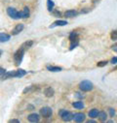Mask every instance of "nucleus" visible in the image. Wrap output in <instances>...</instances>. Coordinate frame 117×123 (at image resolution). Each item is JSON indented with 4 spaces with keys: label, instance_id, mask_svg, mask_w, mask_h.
<instances>
[{
    "label": "nucleus",
    "instance_id": "obj_1",
    "mask_svg": "<svg viewBox=\"0 0 117 123\" xmlns=\"http://www.w3.org/2000/svg\"><path fill=\"white\" fill-rule=\"evenodd\" d=\"M25 74H26L25 71L20 69V70H17V71L6 72L3 76H1V79H2V80H7V79H10V78H22V77H23Z\"/></svg>",
    "mask_w": 117,
    "mask_h": 123
},
{
    "label": "nucleus",
    "instance_id": "obj_2",
    "mask_svg": "<svg viewBox=\"0 0 117 123\" xmlns=\"http://www.w3.org/2000/svg\"><path fill=\"white\" fill-rule=\"evenodd\" d=\"M94 85L93 83L90 81V80H82L80 83H79V88L82 90V91H91L93 89Z\"/></svg>",
    "mask_w": 117,
    "mask_h": 123
},
{
    "label": "nucleus",
    "instance_id": "obj_3",
    "mask_svg": "<svg viewBox=\"0 0 117 123\" xmlns=\"http://www.w3.org/2000/svg\"><path fill=\"white\" fill-rule=\"evenodd\" d=\"M24 49H22V47L15 52V54H14V60H15V62H16V64L17 65H19L20 63H21V61H22V57H23V54H24Z\"/></svg>",
    "mask_w": 117,
    "mask_h": 123
},
{
    "label": "nucleus",
    "instance_id": "obj_4",
    "mask_svg": "<svg viewBox=\"0 0 117 123\" xmlns=\"http://www.w3.org/2000/svg\"><path fill=\"white\" fill-rule=\"evenodd\" d=\"M60 115H61V117H62V119H63L64 121H70V120L73 119V115H74V114H72L71 112L66 111H65V110H62V111H60Z\"/></svg>",
    "mask_w": 117,
    "mask_h": 123
},
{
    "label": "nucleus",
    "instance_id": "obj_5",
    "mask_svg": "<svg viewBox=\"0 0 117 123\" xmlns=\"http://www.w3.org/2000/svg\"><path fill=\"white\" fill-rule=\"evenodd\" d=\"M40 114H41L43 117H45V118H49V117L53 114V111H52V109L49 108V107H43V108L40 110Z\"/></svg>",
    "mask_w": 117,
    "mask_h": 123
},
{
    "label": "nucleus",
    "instance_id": "obj_6",
    "mask_svg": "<svg viewBox=\"0 0 117 123\" xmlns=\"http://www.w3.org/2000/svg\"><path fill=\"white\" fill-rule=\"evenodd\" d=\"M7 14L9 15V17H11V18H14V19H19V18H20V13H19L16 9H14V8L9 7V8L7 9Z\"/></svg>",
    "mask_w": 117,
    "mask_h": 123
},
{
    "label": "nucleus",
    "instance_id": "obj_7",
    "mask_svg": "<svg viewBox=\"0 0 117 123\" xmlns=\"http://www.w3.org/2000/svg\"><path fill=\"white\" fill-rule=\"evenodd\" d=\"M23 24L22 23H20V24H17L16 27L12 30V35H18L20 32L22 31V29H23Z\"/></svg>",
    "mask_w": 117,
    "mask_h": 123
},
{
    "label": "nucleus",
    "instance_id": "obj_8",
    "mask_svg": "<svg viewBox=\"0 0 117 123\" xmlns=\"http://www.w3.org/2000/svg\"><path fill=\"white\" fill-rule=\"evenodd\" d=\"M73 119L76 121V122H82L85 120V114L82 113V112H77L73 115Z\"/></svg>",
    "mask_w": 117,
    "mask_h": 123
},
{
    "label": "nucleus",
    "instance_id": "obj_9",
    "mask_svg": "<svg viewBox=\"0 0 117 123\" xmlns=\"http://www.w3.org/2000/svg\"><path fill=\"white\" fill-rule=\"evenodd\" d=\"M27 119L30 122H38L40 120V117H39V114L37 113H31L27 116Z\"/></svg>",
    "mask_w": 117,
    "mask_h": 123
},
{
    "label": "nucleus",
    "instance_id": "obj_10",
    "mask_svg": "<svg viewBox=\"0 0 117 123\" xmlns=\"http://www.w3.org/2000/svg\"><path fill=\"white\" fill-rule=\"evenodd\" d=\"M29 17V9L27 7H24L22 12H20V18H26Z\"/></svg>",
    "mask_w": 117,
    "mask_h": 123
},
{
    "label": "nucleus",
    "instance_id": "obj_11",
    "mask_svg": "<svg viewBox=\"0 0 117 123\" xmlns=\"http://www.w3.org/2000/svg\"><path fill=\"white\" fill-rule=\"evenodd\" d=\"M10 38H11V36L6 33H0V43L8 42L10 40Z\"/></svg>",
    "mask_w": 117,
    "mask_h": 123
},
{
    "label": "nucleus",
    "instance_id": "obj_12",
    "mask_svg": "<svg viewBox=\"0 0 117 123\" xmlns=\"http://www.w3.org/2000/svg\"><path fill=\"white\" fill-rule=\"evenodd\" d=\"M44 94L46 97H52L54 95V89L52 87H47L44 90Z\"/></svg>",
    "mask_w": 117,
    "mask_h": 123
},
{
    "label": "nucleus",
    "instance_id": "obj_13",
    "mask_svg": "<svg viewBox=\"0 0 117 123\" xmlns=\"http://www.w3.org/2000/svg\"><path fill=\"white\" fill-rule=\"evenodd\" d=\"M67 24V21L66 20H57L53 23V25H51L50 27H54V26H64V25H66Z\"/></svg>",
    "mask_w": 117,
    "mask_h": 123
},
{
    "label": "nucleus",
    "instance_id": "obj_14",
    "mask_svg": "<svg viewBox=\"0 0 117 123\" xmlns=\"http://www.w3.org/2000/svg\"><path fill=\"white\" fill-rule=\"evenodd\" d=\"M76 15H77V12L74 11V10H68V11H66V12L65 13V16H66V18H73V17H75Z\"/></svg>",
    "mask_w": 117,
    "mask_h": 123
},
{
    "label": "nucleus",
    "instance_id": "obj_15",
    "mask_svg": "<svg viewBox=\"0 0 117 123\" xmlns=\"http://www.w3.org/2000/svg\"><path fill=\"white\" fill-rule=\"evenodd\" d=\"M98 115H99V111L97 109H93L89 111V116L92 118H96V117H98Z\"/></svg>",
    "mask_w": 117,
    "mask_h": 123
},
{
    "label": "nucleus",
    "instance_id": "obj_16",
    "mask_svg": "<svg viewBox=\"0 0 117 123\" xmlns=\"http://www.w3.org/2000/svg\"><path fill=\"white\" fill-rule=\"evenodd\" d=\"M37 89V87H35L34 85H31V86H28L26 87L24 90H23V94H26V93H30V92H33Z\"/></svg>",
    "mask_w": 117,
    "mask_h": 123
},
{
    "label": "nucleus",
    "instance_id": "obj_17",
    "mask_svg": "<svg viewBox=\"0 0 117 123\" xmlns=\"http://www.w3.org/2000/svg\"><path fill=\"white\" fill-rule=\"evenodd\" d=\"M72 106H73L75 109H78V110H80V109H83V108H84V104H83V102H81V101L74 102V103L72 104Z\"/></svg>",
    "mask_w": 117,
    "mask_h": 123
},
{
    "label": "nucleus",
    "instance_id": "obj_18",
    "mask_svg": "<svg viewBox=\"0 0 117 123\" xmlns=\"http://www.w3.org/2000/svg\"><path fill=\"white\" fill-rule=\"evenodd\" d=\"M33 45V42L32 41H27V42H25V43H23L21 47L22 48V49H28V48H30L31 46Z\"/></svg>",
    "mask_w": 117,
    "mask_h": 123
},
{
    "label": "nucleus",
    "instance_id": "obj_19",
    "mask_svg": "<svg viewBox=\"0 0 117 123\" xmlns=\"http://www.w3.org/2000/svg\"><path fill=\"white\" fill-rule=\"evenodd\" d=\"M47 69L51 72H58V71H62L61 67H54V66H47Z\"/></svg>",
    "mask_w": 117,
    "mask_h": 123
},
{
    "label": "nucleus",
    "instance_id": "obj_20",
    "mask_svg": "<svg viewBox=\"0 0 117 123\" xmlns=\"http://www.w3.org/2000/svg\"><path fill=\"white\" fill-rule=\"evenodd\" d=\"M99 119L101 120V121H105L106 120V113L104 112V111H101V112H99Z\"/></svg>",
    "mask_w": 117,
    "mask_h": 123
},
{
    "label": "nucleus",
    "instance_id": "obj_21",
    "mask_svg": "<svg viewBox=\"0 0 117 123\" xmlns=\"http://www.w3.org/2000/svg\"><path fill=\"white\" fill-rule=\"evenodd\" d=\"M69 40H70L71 42H74V41H77V34H76V33H74V32H72V33L70 34V37H69Z\"/></svg>",
    "mask_w": 117,
    "mask_h": 123
},
{
    "label": "nucleus",
    "instance_id": "obj_22",
    "mask_svg": "<svg viewBox=\"0 0 117 123\" xmlns=\"http://www.w3.org/2000/svg\"><path fill=\"white\" fill-rule=\"evenodd\" d=\"M47 6H48V10H49V11H52V10H53L54 3H53L52 0H48V2H47Z\"/></svg>",
    "mask_w": 117,
    "mask_h": 123
},
{
    "label": "nucleus",
    "instance_id": "obj_23",
    "mask_svg": "<svg viewBox=\"0 0 117 123\" xmlns=\"http://www.w3.org/2000/svg\"><path fill=\"white\" fill-rule=\"evenodd\" d=\"M110 37H111L112 40H116V39H117V30H115V31H112V32H111Z\"/></svg>",
    "mask_w": 117,
    "mask_h": 123
},
{
    "label": "nucleus",
    "instance_id": "obj_24",
    "mask_svg": "<svg viewBox=\"0 0 117 123\" xmlns=\"http://www.w3.org/2000/svg\"><path fill=\"white\" fill-rule=\"evenodd\" d=\"M107 64V61H101V62H99L98 64H97V66L98 67H103V66H105Z\"/></svg>",
    "mask_w": 117,
    "mask_h": 123
},
{
    "label": "nucleus",
    "instance_id": "obj_25",
    "mask_svg": "<svg viewBox=\"0 0 117 123\" xmlns=\"http://www.w3.org/2000/svg\"><path fill=\"white\" fill-rule=\"evenodd\" d=\"M5 73H6V70L4 68H2V67H0V76H3Z\"/></svg>",
    "mask_w": 117,
    "mask_h": 123
},
{
    "label": "nucleus",
    "instance_id": "obj_26",
    "mask_svg": "<svg viewBox=\"0 0 117 123\" xmlns=\"http://www.w3.org/2000/svg\"><path fill=\"white\" fill-rule=\"evenodd\" d=\"M111 63H112V64L117 63V57H114V58H112V59H111Z\"/></svg>",
    "mask_w": 117,
    "mask_h": 123
},
{
    "label": "nucleus",
    "instance_id": "obj_27",
    "mask_svg": "<svg viewBox=\"0 0 117 123\" xmlns=\"http://www.w3.org/2000/svg\"><path fill=\"white\" fill-rule=\"evenodd\" d=\"M112 49H113L114 51H116V52H117V44H115V45H113V46H112Z\"/></svg>",
    "mask_w": 117,
    "mask_h": 123
},
{
    "label": "nucleus",
    "instance_id": "obj_28",
    "mask_svg": "<svg viewBox=\"0 0 117 123\" xmlns=\"http://www.w3.org/2000/svg\"><path fill=\"white\" fill-rule=\"evenodd\" d=\"M55 16H56V17H60V16H61V13H60V12H56V13H55Z\"/></svg>",
    "mask_w": 117,
    "mask_h": 123
},
{
    "label": "nucleus",
    "instance_id": "obj_29",
    "mask_svg": "<svg viewBox=\"0 0 117 123\" xmlns=\"http://www.w3.org/2000/svg\"><path fill=\"white\" fill-rule=\"evenodd\" d=\"M10 122H17V123H19L20 121L18 119H12V120H10Z\"/></svg>",
    "mask_w": 117,
    "mask_h": 123
},
{
    "label": "nucleus",
    "instance_id": "obj_30",
    "mask_svg": "<svg viewBox=\"0 0 117 123\" xmlns=\"http://www.w3.org/2000/svg\"><path fill=\"white\" fill-rule=\"evenodd\" d=\"M110 114H111V116H112V115L114 114V111H112V109L110 110Z\"/></svg>",
    "mask_w": 117,
    "mask_h": 123
},
{
    "label": "nucleus",
    "instance_id": "obj_31",
    "mask_svg": "<svg viewBox=\"0 0 117 123\" xmlns=\"http://www.w3.org/2000/svg\"><path fill=\"white\" fill-rule=\"evenodd\" d=\"M1 54H2V51H1V50H0V57H1Z\"/></svg>",
    "mask_w": 117,
    "mask_h": 123
}]
</instances>
